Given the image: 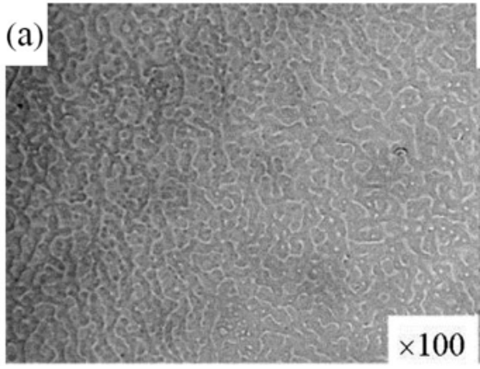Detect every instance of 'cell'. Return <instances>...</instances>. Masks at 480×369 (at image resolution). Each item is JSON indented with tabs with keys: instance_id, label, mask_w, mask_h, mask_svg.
<instances>
[]
</instances>
